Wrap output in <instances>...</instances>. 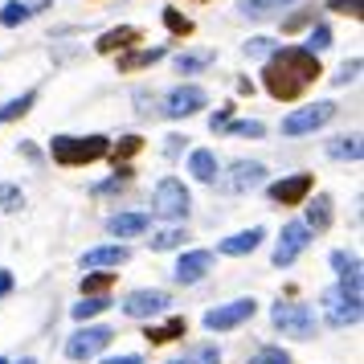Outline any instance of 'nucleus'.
I'll return each instance as SVG.
<instances>
[{"instance_id":"nucleus-40","label":"nucleus","mask_w":364,"mask_h":364,"mask_svg":"<svg viewBox=\"0 0 364 364\" xmlns=\"http://www.w3.org/2000/svg\"><path fill=\"white\" fill-rule=\"evenodd\" d=\"M356 74H360V58L344 62V66H340V74H331V82H336V86H348V82H356Z\"/></svg>"},{"instance_id":"nucleus-38","label":"nucleus","mask_w":364,"mask_h":364,"mask_svg":"<svg viewBox=\"0 0 364 364\" xmlns=\"http://www.w3.org/2000/svg\"><path fill=\"white\" fill-rule=\"evenodd\" d=\"M274 50H279V41H270V37H250L246 41V58H270Z\"/></svg>"},{"instance_id":"nucleus-39","label":"nucleus","mask_w":364,"mask_h":364,"mask_svg":"<svg viewBox=\"0 0 364 364\" xmlns=\"http://www.w3.org/2000/svg\"><path fill=\"white\" fill-rule=\"evenodd\" d=\"M164 25H168V29H172L176 37H188V33H193V21L181 17L176 9H164Z\"/></svg>"},{"instance_id":"nucleus-4","label":"nucleus","mask_w":364,"mask_h":364,"mask_svg":"<svg viewBox=\"0 0 364 364\" xmlns=\"http://www.w3.org/2000/svg\"><path fill=\"white\" fill-rule=\"evenodd\" d=\"M270 323L282 331V336H291V340H315V331H319V315H315L311 303H274L270 307Z\"/></svg>"},{"instance_id":"nucleus-46","label":"nucleus","mask_w":364,"mask_h":364,"mask_svg":"<svg viewBox=\"0 0 364 364\" xmlns=\"http://www.w3.org/2000/svg\"><path fill=\"white\" fill-rule=\"evenodd\" d=\"M17 364H37V360H33V356H21V360H17Z\"/></svg>"},{"instance_id":"nucleus-19","label":"nucleus","mask_w":364,"mask_h":364,"mask_svg":"<svg viewBox=\"0 0 364 364\" xmlns=\"http://www.w3.org/2000/svg\"><path fill=\"white\" fill-rule=\"evenodd\" d=\"M139 29H135V25H119V29H107V33L99 37V41H95V50L99 53H115V50H132L135 41H139Z\"/></svg>"},{"instance_id":"nucleus-43","label":"nucleus","mask_w":364,"mask_h":364,"mask_svg":"<svg viewBox=\"0 0 364 364\" xmlns=\"http://www.w3.org/2000/svg\"><path fill=\"white\" fill-rule=\"evenodd\" d=\"M135 102H139V107H135L139 115H151V102H156V99H151L148 90H135Z\"/></svg>"},{"instance_id":"nucleus-6","label":"nucleus","mask_w":364,"mask_h":364,"mask_svg":"<svg viewBox=\"0 0 364 364\" xmlns=\"http://www.w3.org/2000/svg\"><path fill=\"white\" fill-rule=\"evenodd\" d=\"M111 340H115V331L107 328V323H82V328H78V331L66 340V356H70L74 364L95 360L102 348L111 344Z\"/></svg>"},{"instance_id":"nucleus-26","label":"nucleus","mask_w":364,"mask_h":364,"mask_svg":"<svg viewBox=\"0 0 364 364\" xmlns=\"http://www.w3.org/2000/svg\"><path fill=\"white\" fill-rule=\"evenodd\" d=\"M33 13H37V4H25V0H4V4H0V25L17 29L21 21H29Z\"/></svg>"},{"instance_id":"nucleus-42","label":"nucleus","mask_w":364,"mask_h":364,"mask_svg":"<svg viewBox=\"0 0 364 364\" xmlns=\"http://www.w3.org/2000/svg\"><path fill=\"white\" fill-rule=\"evenodd\" d=\"M230 115H233V107H221V111H213V115H209V127H213V132H225Z\"/></svg>"},{"instance_id":"nucleus-5","label":"nucleus","mask_w":364,"mask_h":364,"mask_svg":"<svg viewBox=\"0 0 364 364\" xmlns=\"http://www.w3.org/2000/svg\"><path fill=\"white\" fill-rule=\"evenodd\" d=\"M188 205H193V197H188L184 181H176V176H164L151 193V217H160V221H184Z\"/></svg>"},{"instance_id":"nucleus-13","label":"nucleus","mask_w":364,"mask_h":364,"mask_svg":"<svg viewBox=\"0 0 364 364\" xmlns=\"http://www.w3.org/2000/svg\"><path fill=\"white\" fill-rule=\"evenodd\" d=\"M311 188H315L311 172H295V176H282L279 184H270V188H266V197L274 200V205H303Z\"/></svg>"},{"instance_id":"nucleus-31","label":"nucleus","mask_w":364,"mask_h":364,"mask_svg":"<svg viewBox=\"0 0 364 364\" xmlns=\"http://www.w3.org/2000/svg\"><path fill=\"white\" fill-rule=\"evenodd\" d=\"M282 4H291V0H237V13L242 17H266V13H274Z\"/></svg>"},{"instance_id":"nucleus-17","label":"nucleus","mask_w":364,"mask_h":364,"mask_svg":"<svg viewBox=\"0 0 364 364\" xmlns=\"http://www.w3.org/2000/svg\"><path fill=\"white\" fill-rule=\"evenodd\" d=\"M151 230V217L148 213H115L107 221V233L111 237H139V233Z\"/></svg>"},{"instance_id":"nucleus-25","label":"nucleus","mask_w":364,"mask_h":364,"mask_svg":"<svg viewBox=\"0 0 364 364\" xmlns=\"http://www.w3.org/2000/svg\"><path fill=\"white\" fill-rule=\"evenodd\" d=\"M33 102H37V90H25V95H17V99H9L4 107H0V127L13 123V119H21V115H29Z\"/></svg>"},{"instance_id":"nucleus-2","label":"nucleus","mask_w":364,"mask_h":364,"mask_svg":"<svg viewBox=\"0 0 364 364\" xmlns=\"http://www.w3.org/2000/svg\"><path fill=\"white\" fill-rule=\"evenodd\" d=\"M111 151L107 135H53L50 139V156L53 164L62 168H78V164H95Z\"/></svg>"},{"instance_id":"nucleus-44","label":"nucleus","mask_w":364,"mask_h":364,"mask_svg":"<svg viewBox=\"0 0 364 364\" xmlns=\"http://www.w3.org/2000/svg\"><path fill=\"white\" fill-rule=\"evenodd\" d=\"M102 364H144V356H135V352H123V356H107Z\"/></svg>"},{"instance_id":"nucleus-36","label":"nucleus","mask_w":364,"mask_h":364,"mask_svg":"<svg viewBox=\"0 0 364 364\" xmlns=\"http://www.w3.org/2000/svg\"><path fill=\"white\" fill-rule=\"evenodd\" d=\"M139 148H144V139H139V135H123V144H115V151H111L115 168H123V160H127V156H135Z\"/></svg>"},{"instance_id":"nucleus-23","label":"nucleus","mask_w":364,"mask_h":364,"mask_svg":"<svg viewBox=\"0 0 364 364\" xmlns=\"http://www.w3.org/2000/svg\"><path fill=\"white\" fill-rule=\"evenodd\" d=\"M360 151H364V144H360V135H336V139H328V156L331 160H360Z\"/></svg>"},{"instance_id":"nucleus-45","label":"nucleus","mask_w":364,"mask_h":364,"mask_svg":"<svg viewBox=\"0 0 364 364\" xmlns=\"http://www.w3.org/2000/svg\"><path fill=\"white\" fill-rule=\"evenodd\" d=\"M9 291H13V274H9V270H0V299L9 295Z\"/></svg>"},{"instance_id":"nucleus-20","label":"nucleus","mask_w":364,"mask_h":364,"mask_svg":"<svg viewBox=\"0 0 364 364\" xmlns=\"http://www.w3.org/2000/svg\"><path fill=\"white\" fill-rule=\"evenodd\" d=\"M160 58H168L164 46H151V50H132L119 58V74H132V70H144V66H156Z\"/></svg>"},{"instance_id":"nucleus-35","label":"nucleus","mask_w":364,"mask_h":364,"mask_svg":"<svg viewBox=\"0 0 364 364\" xmlns=\"http://www.w3.org/2000/svg\"><path fill=\"white\" fill-rule=\"evenodd\" d=\"M0 209H9V213L25 209V193H21L17 184H4V181H0Z\"/></svg>"},{"instance_id":"nucleus-34","label":"nucleus","mask_w":364,"mask_h":364,"mask_svg":"<svg viewBox=\"0 0 364 364\" xmlns=\"http://www.w3.org/2000/svg\"><path fill=\"white\" fill-rule=\"evenodd\" d=\"M328 46H331V29H328V25H323V21H319V25H315L311 33H307V41H303V50H307V53H315V58H319V53L328 50Z\"/></svg>"},{"instance_id":"nucleus-22","label":"nucleus","mask_w":364,"mask_h":364,"mask_svg":"<svg viewBox=\"0 0 364 364\" xmlns=\"http://www.w3.org/2000/svg\"><path fill=\"white\" fill-rule=\"evenodd\" d=\"M303 225H307L311 233H323L331 225V197L328 193H319V197L307 205V221H303Z\"/></svg>"},{"instance_id":"nucleus-21","label":"nucleus","mask_w":364,"mask_h":364,"mask_svg":"<svg viewBox=\"0 0 364 364\" xmlns=\"http://www.w3.org/2000/svg\"><path fill=\"white\" fill-rule=\"evenodd\" d=\"M331 266H336L340 282L360 287V258H356V254H348V250H331Z\"/></svg>"},{"instance_id":"nucleus-7","label":"nucleus","mask_w":364,"mask_h":364,"mask_svg":"<svg viewBox=\"0 0 364 364\" xmlns=\"http://www.w3.org/2000/svg\"><path fill=\"white\" fill-rule=\"evenodd\" d=\"M258 311V299H230V303H217L213 311H205V331H233L242 328L246 319H254Z\"/></svg>"},{"instance_id":"nucleus-28","label":"nucleus","mask_w":364,"mask_h":364,"mask_svg":"<svg viewBox=\"0 0 364 364\" xmlns=\"http://www.w3.org/2000/svg\"><path fill=\"white\" fill-rule=\"evenodd\" d=\"M107 307H111V299H107V295H82V303H74V307H70V315H74L78 323H86V319L102 315Z\"/></svg>"},{"instance_id":"nucleus-47","label":"nucleus","mask_w":364,"mask_h":364,"mask_svg":"<svg viewBox=\"0 0 364 364\" xmlns=\"http://www.w3.org/2000/svg\"><path fill=\"white\" fill-rule=\"evenodd\" d=\"M0 364H9V360H4V356H0Z\"/></svg>"},{"instance_id":"nucleus-27","label":"nucleus","mask_w":364,"mask_h":364,"mask_svg":"<svg viewBox=\"0 0 364 364\" xmlns=\"http://www.w3.org/2000/svg\"><path fill=\"white\" fill-rule=\"evenodd\" d=\"M184 331H188V319H184V315H172V319L160 323V328H148V340L151 344H172V340L184 336Z\"/></svg>"},{"instance_id":"nucleus-33","label":"nucleus","mask_w":364,"mask_h":364,"mask_svg":"<svg viewBox=\"0 0 364 364\" xmlns=\"http://www.w3.org/2000/svg\"><path fill=\"white\" fill-rule=\"evenodd\" d=\"M209 62H213V50H200V53H181V58H176V70H181V74H197V70H205Z\"/></svg>"},{"instance_id":"nucleus-48","label":"nucleus","mask_w":364,"mask_h":364,"mask_svg":"<svg viewBox=\"0 0 364 364\" xmlns=\"http://www.w3.org/2000/svg\"><path fill=\"white\" fill-rule=\"evenodd\" d=\"M172 364H181V360H172Z\"/></svg>"},{"instance_id":"nucleus-29","label":"nucleus","mask_w":364,"mask_h":364,"mask_svg":"<svg viewBox=\"0 0 364 364\" xmlns=\"http://www.w3.org/2000/svg\"><path fill=\"white\" fill-rule=\"evenodd\" d=\"M115 270H90V274H82V295H102L115 287Z\"/></svg>"},{"instance_id":"nucleus-32","label":"nucleus","mask_w":364,"mask_h":364,"mask_svg":"<svg viewBox=\"0 0 364 364\" xmlns=\"http://www.w3.org/2000/svg\"><path fill=\"white\" fill-rule=\"evenodd\" d=\"M246 364H295V360H291V352H287V348L266 344V348H258V352H254Z\"/></svg>"},{"instance_id":"nucleus-24","label":"nucleus","mask_w":364,"mask_h":364,"mask_svg":"<svg viewBox=\"0 0 364 364\" xmlns=\"http://www.w3.org/2000/svg\"><path fill=\"white\" fill-rule=\"evenodd\" d=\"M184 242H188V230H184V225H168V230H160L156 237H148L151 254H164V250H181Z\"/></svg>"},{"instance_id":"nucleus-18","label":"nucleus","mask_w":364,"mask_h":364,"mask_svg":"<svg viewBox=\"0 0 364 364\" xmlns=\"http://www.w3.org/2000/svg\"><path fill=\"white\" fill-rule=\"evenodd\" d=\"M188 172H193L200 184H217L221 181V160H217L209 148H197L193 156H188Z\"/></svg>"},{"instance_id":"nucleus-1","label":"nucleus","mask_w":364,"mask_h":364,"mask_svg":"<svg viewBox=\"0 0 364 364\" xmlns=\"http://www.w3.org/2000/svg\"><path fill=\"white\" fill-rule=\"evenodd\" d=\"M319 74L323 70H319V58L315 53H307L303 46H282V50H274L266 58L262 82L279 102H295Z\"/></svg>"},{"instance_id":"nucleus-8","label":"nucleus","mask_w":364,"mask_h":364,"mask_svg":"<svg viewBox=\"0 0 364 364\" xmlns=\"http://www.w3.org/2000/svg\"><path fill=\"white\" fill-rule=\"evenodd\" d=\"M307 246H311V230H307L303 221H287V225H282V233H279V242H274L270 262L279 266V270H287V266H295V258Z\"/></svg>"},{"instance_id":"nucleus-11","label":"nucleus","mask_w":364,"mask_h":364,"mask_svg":"<svg viewBox=\"0 0 364 364\" xmlns=\"http://www.w3.org/2000/svg\"><path fill=\"white\" fill-rule=\"evenodd\" d=\"M200 107H209V95H205V86H176V90H168L164 95V111L168 119H188V115H197Z\"/></svg>"},{"instance_id":"nucleus-15","label":"nucleus","mask_w":364,"mask_h":364,"mask_svg":"<svg viewBox=\"0 0 364 364\" xmlns=\"http://www.w3.org/2000/svg\"><path fill=\"white\" fill-rule=\"evenodd\" d=\"M262 181H266V168L258 164V160H237V164H233V172L221 184H225L230 193H250V188H258Z\"/></svg>"},{"instance_id":"nucleus-30","label":"nucleus","mask_w":364,"mask_h":364,"mask_svg":"<svg viewBox=\"0 0 364 364\" xmlns=\"http://www.w3.org/2000/svg\"><path fill=\"white\" fill-rule=\"evenodd\" d=\"M181 364H221V348L217 344H197V348H188L181 356Z\"/></svg>"},{"instance_id":"nucleus-10","label":"nucleus","mask_w":364,"mask_h":364,"mask_svg":"<svg viewBox=\"0 0 364 364\" xmlns=\"http://www.w3.org/2000/svg\"><path fill=\"white\" fill-rule=\"evenodd\" d=\"M119 307H123L127 319H151V315H164L172 307V295L160 291V287H144V291H132Z\"/></svg>"},{"instance_id":"nucleus-41","label":"nucleus","mask_w":364,"mask_h":364,"mask_svg":"<svg viewBox=\"0 0 364 364\" xmlns=\"http://www.w3.org/2000/svg\"><path fill=\"white\" fill-rule=\"evenodd\" d=\"M360 4L364 0H328L331 13H344V17H360Z\"/></svg>"},{"instance_id":"nucleus-14","label":"nucleus","mask_w":364,"mask_h":364,"mask_svg":"<svg viewBox=\"0 0 364 364\" xmlns=\"http://www.w3.org/2000/svg\"><path fill=\"white\" fill-rule=\"evenodd\" d=\"M127 262H132V246H123V242H115V246H95L78 258V266H82L86 274L90 270H119V266H127Z\"/></svg>"},{"instance_id":"nucleus-16","label":"nucleus","mask_w":364,"mask_h":364,"mask_svg":"<svg viewBox=\"0 0 364 364\" xmlns=\"http://www.w3.org/2000/svg\"><path fill=\"white\" fill-rule=\"evenodd\" d=\"M262 237H266L262 225H250V230H242V233H233V237H225V242L217 246V254H225V258H242V254H254V250L262 246Z\"/></svg>"},{"instance_id":"nucleus-9","label":"nucleus","mask_w":364,"mask_h":364,"mask_svg":"<svg viewBox=\"0 0 364 364\" xmlns=\"http://www.w3.org/2000/svg\"><path fill=\"white\" fill-rule=\"evenodd\" d=\"M336 119V102H311V107H299L291 115L282 119V135H307V132H319L323 123Z\"/></svg>"},{"instance_id":"nucleus-12","label":"nucleus","mask_w":364,"mask_h":364,"mask_svg":"<svg viewBox=\"0 0 364 364\" xmlns=\"http://www.w3.org/2000/svg\"><path fill=\"white\" fill-rule=\"evenodd\" d=\"M209 270H213V250H188V254H181V262L172 266V282L197 287V282H205Z\"/></svg>"},{"instance_id":"nucleus-3","label":"nucleus","mask_w":364,"mask_h":364,"mask_svg":"<svg viewBox=\"0 0 364 364\" xmlns=\"http://www.w3.org/2000/svg\"><path fill=\"white\" fill-rule=\"evenodd\" d=\"M323 319H328L331 328H356L360 323V287H348V282H336L323 291Z\"/></svg>"},{"instance_id":"nucleus-37","label":"nucleus","mask_w":364,"mask_h":364,"mask_svg":"<svg viewBox=\"0 0 364 364\" xmlns=\"http://www.w3.org/2000/svg\"><path fill=\"white\" fill-rule=\"evenodd\" d=\"M225 132H230V135H250V139H262L266 127L258 123V119H242V123H225Z\"/></svg>"}]
</instances>
